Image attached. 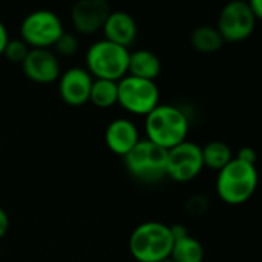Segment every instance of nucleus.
I'll list each match as a JSON object with an SVG mask.
<instances>
[{"label":"nucleus","mask_w":262,"mask_h":262,"mask_svg":"<svg viewBox=\"0 0 262 262\" xmlns=\"http://www.w3.org/2000/svg\"><path fill=\"white\" fill-rule=\"evenodd\" d=\"M146 135L154 144L169 150L186 141L189 134V120L186 114L172 104H158L146 115Z\"/></svg>","instance_id":"nucleus-1"},{"label":"nucleus","mask_w":262,"mask_h":262,"mask_svg":"<svg viewBox=\"0 0 262 262\" xmlns=\"http://www.w3.org/2000/svg\"><path fill=\"white\" fill-rule=\"evenodd\" d=\"M173 239L167 224L146 221L135 227L129 238V252L138 262H161L169 259Z\"/></svg>","instance_id":"nucleus-2"},{"label":"nucleus","mask_w":262,"mask_h":262,"mask_svg":"<svg viewBox=\"0 0 262 262\" xmlns=\"http://www.w3.org/2000/svg\"><path fill=\"white\" fill-rule=\"evenodd\" d=\"M258 187L256 167L233 158L216 177V193L221 201L230 206L247 203Z\"/></svg>","instance_id":"nucleus-3"},{"label":"nucleus","mask_w":262,"mask_h":262,"mask_svg":"<svg viewBox=\"0 0 262 262\" xmlns=\"http://www.w3.org/2000/svg\"><path fill=\"white\" fill-rule=\"evenodd\" d=\"M86 66L92 78L120 81L127 75L129 51L104 38L98 40L86 52Z\"/></svg>","instance_id":"nucleus-4"},{"label":"nucleus","mask_w":262,"mask_h":262,"mask_svg":"<svg viewBox=\"0 0 262 262\" xmlns=\"http://www.w3.org/2000/svg\"><path fill=\"white\" fill-rule=\"evenodd\" d=\"M123 158L129 175L141 183H158L166 177L167 150L149 140H140Z\"/></svg>","instance_id":"nucleus-5"},{"label":"nucleus","mask_w":262,"mask_h":262,"mask_svg":"<svg viewBox=\"0 0 262 262\" xmlns=\"http://www.w3.org/2000/svg\"><path fill=\"white\" fill-rule=\"evenodd\" d=\"M63 32L60 17L49 9L29 12L20 25V37L31 49H49Z\"/></svg>","instance_id":"nucleus-6"},{"label":"nucleus","mask_w":262,"mask_h":262,"mask_svg":"<svg viewBox=\"0 0 262 262\" xmlns=\"http://www.w3.org/2000/svg\"><path fill=\"white\" fill-rule=\"evenodd\" d=\"M117 103L130 114L146 117L160 104V89L155 81L126 75L120 81H117Z\"/></svg>","instance_id":"nucleus-7"},{"label":"nucleus","mask_w":262,"mask_h":262,"mask_svg":"<svg viewBox=\"0 0 262 262\" xmlns=\"http://www.w3.org/2000/svg\"><path fill=\"white\" fill-rule=\"evenodd\" d=\"M255 26L256 17L249 8V2L233 0L221 9L216 29L224 41L236 43L247 40L253 34Z\"/></svg>","instance_id":"nucleus-8"},{"label":"nucleus","mask_w":262,"mask_h":262,"mask_svg":"<svg viewBox=\"0 0 262 262\" xmlns=\"http://www.w3.org/2000/svg\"><path fill=\"white\" fill-rule=\"evenodd\" d=\"M204 169L201 146L192 141H183L167 150L166 177L177 183H189L195 180Z\"/></svg>","instance_id":"nucleus-9"},{"label":"nucleus","mask_w":262,"mask_h":262,"mask_svg":"<svg viewBox=\"0 0 262 262\" xmlns=\"http://www.w3.org/2000/svg\"><path fill=\"white\" fill-rule=\"evenodd\" d=\"M111 6L106 0H80L72 6L71 20L78 34H95L103 29Z\"/></svg>","instance_id":"nucleus-10"},{"label":"nucleus","mask_w":262,"mask_h":262,"mask_svg":"<svg viewBox=\"0 0 262 262\" xmlns=\"http://www.w3.org/2000/svg\"><path fill=\"white\" fill-rule=\"evenodd\" d=\"M23 74L34 83L48 84L60 78V63L51 49H29L21 63Z\"/></svg>","instance_id":"nucleus-11"},{"label":"nucleus","mask_w":262,"mask_h":262,"mask_svg":"<svg viewBox=\"0 0 262 262\" xmlns=\"http://www.w3.org/2000/svg\"><path fill=\"white\" fill-rule=\"evenodd\" d=\"M92 75L83 68H69L60 75L58 92L60 98L69 106H83L89 101Z\"/></svg>","instance_id":"nucleus-12"},{"label":"nucleus","mask_w":262,"mask_h":262,"mask_svg":"<svg viewBox=\"0 0 262 262\" xmlns=\"http://www.w3.org/2000/svg\"><path fill=\"white\" fill-rule=\"evenodd\" d=\"M140 134L137 126L127 118H115L112 120L104 132V141L111 152L115 155L124 157L127 155L134 146L140 141Z\"/></svg>","instance_id":"nucleus-13"},{"label":"nucleus","mask_w":262,"mask_h":262,"mask_svg":"<svg viewBox=\"0 0 262 262\" xmlns=\"http://www.w3.org/2000/svg\"><path fill=\"white\" fill-rule=\"evenodd\" d=\"M104 40L112 41L121 48H129L137 37V23L134 17L124 11H111L103 26Z\"/></svg>","instance_id":"nucleus-14"},{"label":"nucleus","mask_w":262,"mask_h":262,"mask_svg":"<svg viewBox=\"0 0 262 262\" xmlns=\"http://www.w3.org/2000/svg\"><path fill=\"white\" fill-rule=\"evenodd\" d=\"M160 72H161V61L152 51L138 49V51L129 52L127 75L155 81Z\"/></svg>","instance_id":"nucleus-15"},{"label":"nucleus","mask_w":262,"mask_h":262,"mask_svg":"<svg viewBox=\"0 0 262 262\" xmlns=\"http://www.w3.org/2000/svg\"><path fill=\"white\" fill-rule=\"evenodd\" d=\"M190 43H192L193 49L198 51V52L213 54V52H218L223 48L224 40H223V37H221V34L218 32L216 28L209 26V25H203V26H198L192 32Z\"/></svg>","instance_id":"nucleus-16"},{"label":"nucleus","mask_w":262,"mask_h":262,"mask_svg":"<svg viewBox=\"0 0 262 262\" xmlns=\"http://www.w3.org/2000/svg\"><path fill=\"white\" fill-rule=\"evenodd\" d=\"M201 155H203V164L204 167L213 169L220 172L224 166H227L232 160V150L229 144L224 141H210L204 147H201Z\"/></svg>","instance_id":"nucleus-17"},{"label":"nucleus","mask_w":262,"mask_h":262,"mask_svg":"<svg viewBox=\"0 0 262 262\" xmlns=\"http://www.w3.org/2000/svg\"><path fill=\"white\" fill-rule=\"evenodd\" d=\"M169 259L173 262H203L204 247L196 238L189 235L173 243Z\"/></svg>","instance_id":"nucleus-18"},{"label":"nucleus","mask_w":262,"mask_h":262,"mask_svg":"<svg viewBox=\"0 0 262 262\" xmlns=\"http://www.w3.org/2000/svg\"><path fill=\"white\" fill-rule=\"evenodd\" d=\"M118 100V88H117V81H111V80H94L92 81V88H91V95H89V101L101 109L111 107L114 104H117Z\"/></svg>","instance_id":"nucleus-19"},{"label":"nucleus","mask_w":262,"mask_h":262,"mask_svg":"<svg viewBox=\"0 0 262 262\" xmlns=\"http://www.w3.org/2000/svg\"><path fill=\"white\" fill-rule=\"evenodd\" d=\"M29 46L21 40V38H17V40H8L6 46H5V51H3V55L6 57L8 61L11 63H15V64H21L23 60L26 58L28 52H29Z\"/></svg>","instance_id":"nucleus-20"},{"label":"nucleus","mask_w":262,"mask_h":262,"mask_svg":"<svg viewBox=\"0 0 262 262\" xmlns=\"http://www.w3.org/2000/svg\"><path fill=\"white\" fill-rule=\"evenodd\" d=\"M78 38H77V35L75 34H72V32H63L61 35H60V38L55 41V45H54V48H55V51L58 52V54H61V55H72V54H75L77 52V49H78Z\"/></svg>","instance_id":"nucleus-21"},{"label":"nucleus","mask_w":262,"mask_h":262,"mask_svg":"<svg viewBox=\"0 0 262 262\" xmlns=\"http://www.w3.org/2000/svg\"><path fill=\"white\" fill-rule=\"evenodd\" d=\"M207 209H209V200L206 198V195H193L186 203V213L193 218L203 216L207 212Z\"/></svg>","instance_id":"nucleus-22"},{"label":"nucleus","mask_w":262,"mask_h":262,"mask_svg":"<svg viewBox=\"0 0 262 262\" xmlns=\"http://www.w3.org/2000/svg\"><path fill=\"white\" fill-rule=\"evenodd\" d=\"M236 160L243 161V163H247V164H252L255 166L256 163V152L253 147H249V146H244L238 150V155H236Z\"/></svg>","instance_id":"nucleus-23"},{"label":"nucleus","mask_w":262,"mask_h":262,"mask_svg":"<svg viewBox=\"0 0 262 262\" xmlns=\"http://www.w3.org/2000/svg\"><path fill=\"white\" fill-rule=\"evenodd\" d=\"M169 229H170V235H172L173 243L175 241H180V239H183L186 236H189V230L183 224H173V226H169Z\"/></svg>","instance_id":"nucleus-24"},{"label":"nucleus","mask_w":262,"mask_h":262,"mask_svg":"<svg viewBox=\"0 0 262 262\" xmlns=\"http://www.w3.org/2000/svg\"><path fill=\"white\" fill-rule=\"evenodd\" d=\"M8 229H9V216L5 212V209L0 207V239L8 233Z\"/></svg>","instance_id":"nucleus-25"},{"label":"nucleus","mask_w":262,"mask_h":262,"mask_svg":"<svg viewBox=\"0 0 262 262\" xmlns=\"http://www.w3.org/2000/svg\"><path fill=\"white\" fill-rule=\"evenodd\" d=\"M8 40H9L8 29H6V26L2 23V20H0V55H3V51H5V46H6Z\"/></svg>","instance_id":"nucleus-26"},{"label":"nucleus","mask_w":262,"mask_h":262,"mask_svg":"<svg viewBox=\"0 0 262 262\" xmlns=\"http://www.w3.org/2000/svg\"><path fill=\"white\" fill-rule=\"evenodd\" d=\"M249 8L252 11V14L256 17V20L262 18V3L261 0H250L249 2Z\"/></svg>","instance_id":"nucleus-27"},{"label":"nucleus","mask_w":262,"mask_h":262,"mask_svg":"<svg viewBox=\"0 0 262 262\" xmlns=\"http://www.w3.org/2000/svg\"><path fill=\"white\" fill-rule=\"evenodd\" d=\"M161 262H173V261H170V259H164V261H161Z\"/></svg>","instance_id":"nucleus-28"}]
</instances>
